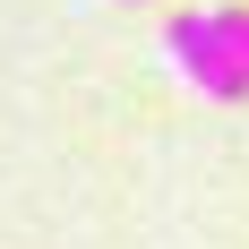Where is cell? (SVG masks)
I'll use <instances>...</instances> for the list:
<instances>
[{"instance_id":"cell-1","label":"cell","mask_w":249,"mask_h":249,"mask_svg":"<svg viewBox=\"0 0 249 249\" xmlns=\"http://www.w3.org/2000/svg\"><path fill=\"white\" fill-rule=\"evenodd\" d=\"M163 52H172V69L198 86V95L215 103H249V77L232 69V52L215 43V26H206V9H180L172 26H163Z\"/></svg>"},{"instance_id":"cell-2","label":"cell","mask_w":249,"mask_h":249,"mask_svg":"<svg viewBox=\"0 0 249 249\" xmlns=\"http://www.w3.org/2000/svg\"><path fill=\"white\" fill-rule=\"evenodd\" d=\"M206 26H215V43L232 52V69L249 77V9H206Z\"/></svg>"}]
</instances>
